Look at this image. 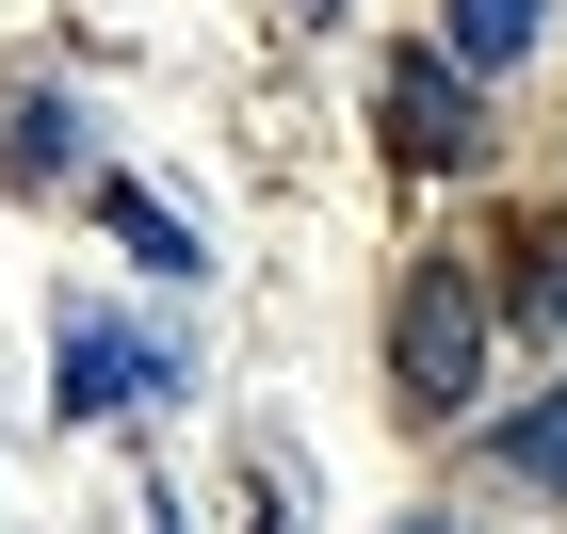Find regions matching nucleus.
Instances as JSON below:
<instances>
[{
  "mask_svg": "<svg viewBox=\"0 0 567 534\" xmlns=\"http://www.w3.org/2000/svg\"><path fill=\"white\" fill-rule=\"evenodd\" d=\"M486 324H503V292H471V260H405V292H390V389H405V421H471L486 405Z\"/></svg>",
  "mask_w": 567,
  "mask_h": 534,
  "instance_id": "obj_1",
  "label": "nucleus"
},
{
  "mask_svg": "<svg viewBox=\"0 0 567 534\" xmlns=\"http://www.w3.org/2000/svg\"><path fill=\"white\" fill-rule=\"evenodd\" d=\"M373 114H390V163H471V146H486V114H471V65H454V49H405Z\"/></svg>",
  "mask_w": 567,
  "mask_h": 534,
  "instance_id": "obj_2",
  "label": "nucleus"
},
{
  "mask_svg": "<svg viewBox=\"0 0 567 534\" xmlns=\"http://www.w3.org/2000/svg\"><path fill=\"white\" fill-rule=\"evenodd\" d=\"M163 389H178V356H163V341H131V324L65 308V421H131V405H163Z\"/></svg>",
  "mask_w": 567,
  "mask_h": 534,
  "instance_id": "obj_3",
  "label": "nucleus"
},
{
  "mask_svg": "<svg viewBox=\"0 0 567 534\" xmlns=\"http://www.w3.org/2000/svg\"><path fill=\"white\" fill-rule=\"evenodd\" d=\"M486 260H503V324H567V227H551V211L503 227Z\"/></svg>",
  "mask_w": 567,
  "mask_h": 534,
  "instance_id": "obj_4",
  "label": "nucleus"
},
{
  "mask_svg": "<svg viewBox=\"0 0 567 534\" xmlns=\"http://www.w3.org/2000/svg\"><path fill=\"white\" fill-rule=\"evenodd\" d=\"M519 49H551V0H454V65H519Z\"/></svg>",
  "mask_w": 567,
  "mask_h": 534,
  "instance_id": "obj_5",
  "label": "nucleus"
},
{
  "mask_svg": "<svg viewBox=\"0 0 567 534\" xmlns=\"http://www.w3.org/2000/svg\"><path fill=\"white\" fill-rule=\"evenodd\" d=\"M65 163H82V114H65V97H33V114L0 130V178H65Z\"/></svg>",
  "mask_w": 567,
  "mask_h": 534,
  "instance_id": "obj_6",
  "label": "nucleus"
},
{
  "mask_svg": "<svg viewBox=\"0 0 567 534\" xmlns=\"http://www.w3.org/2000/svg\"><path fill=\"white\" fill-rule=\"evenodd\" d=\"M114 243H131L146 275H212V260H195V227H178V211H146L131 178H114Z\"/></svg>",
  "mask_w": 567,
  "mask_h": 534,
  "instance_id": "obj_7",
  "label": "nucleus"
},
{
  "mask_svg": "<svg viewBox=\"0 0 567 534\" xmlns=\"http://www.w3.org/2000/svg\"><path fill=\"white\" fill-rule=\"evenodd\" d=\"M503 453H519L535 486H551V502H567V389H535V421H519V438H503Z\"/></svg>",
  "mask_w": 567,
  "mask_h": 534,
  "instance_id": "obj_8",
  "label": "nucleus"
},
{
  "mask_svg": "<svg viewBox=\"0 0 567 534\" xmlns=\"http://www.w3.org/2000/svg\"><path fill=\"white\" fill-rule=\"evenodd\" d=\"M422 534H437V519H422Z\"/></svg>",
  "mask_w": 567,
  "mask_h": 534,
  "instance_id": "obj_9",
  "label": "nucleus"
}]
</instances>
